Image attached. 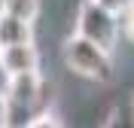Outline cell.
Masks as SVG:
<instances>
[{
	"instance_id": "6da1fadb",
	"label": "cell",
	"mask_w": 134,
	"mask_h": 128,
	"mask_svg": "<svg viewBox=\"0 0 134 128\" xmlns=\"http://www.w3.org/2000/svg\"><path fill=\"white\" fill-rule=\"evenodd\" d=\"M61 55H64V64L73 76L85 79V82H98L107 85L113 79V52L94 46L92 40H85L79 34H70L61 46Z\"/></svg>"
},
{
	"instance_id": "7a4b0ae2",
	"label": "cell",
	"mask_w": 134,
	"mask_h": 128,
	"mask_svg": "<svg viewBox=\"0 0 134 128\" xmlns=\"http://www.w3.org/2000/svg\"><path fill=\"white\" fill-rule=\"evenodd\" d=\"M73 34H79L85 40H92L94 46L113 52L119 37H122V18L116 12H110L107 6H100L98 0H82L79 9H76Z\"/></svg>"
},
{
	"instance_id": "3957f363",
	"label": "cell",
	"mask_w": 134,
	"mask_h": 128,
	"mask_svg": "<svg viewBox=\"0 0 134 128\" xmlns=\"http://www.w3.org/2000/svg\"><path fill=\"white\" fill-rule=\"evenodd\" d=\"M0 67L9 79L40 73V49L37 43H18V46H3L0 49Z\"/></svg>"
},
{
	"instance_id": "277c9868",
	"label": "cell",
	"mask_w": 134,
	"mask_h": 128,
	"mask_svg": "<svg viewBox=\"0 0 134 128\" xmlns=\"http://www.w3.org/2000/svg\"><path fill=\"white\" fill-rule=\"evenodd\" d=\"M43 98V76L40 73H27V76H12L9 79V92H6V104L9 110H27L37 116V101Z\"/></svg>"
},
{
	"instance_id": "5b68a950",
	"label": "cell",
	"mask_w": 134,
	"mask_h": 128,
	"mask_svg": "<svg viewBox=\"0 0 134 128\" xmlns=\"http://www.w3.org/2000/svg\"><path fill=\"white\" fill-rule=\"evenodd\" d=\"M18 43H34V25L0 12V49L3 46H18Z\"/></svg>"
},
{
	"instance_id": "8992f818",
	"label": "cell",
	"mask_w": 134,
	"mask_h": 128,
	"mask_svg": "<svg viewBox=\"0 0 134 128\" xmlns=\"http://www.w3.org/2000/svg\"><path fill=\"white\" fill-rule=\"evenodd\" d=\"M0 12L34 25L37 15H40V0H0Z\"/></svg>"
},
{
	"instance_id": "52a82bcc",
	"label": "cell",
	"mask_w": 134,
	"mask_h": 128,
	"mask_svg": "<svg viewBox=\"0 0 134 128\" xmlns=\"http://www.w3.org/2000/svg\"><path fill=\"white\" fill-rule=\"evenodd\" d=\"M25 128H64V122H61L52 110H43V113H37Z\"/></svg>"
},
{
	"instance_id": "ba28073f",
	"label": "cell",
	"mask_w": 134,
	"mask_h": 128,
	"mask_svg": "<svg viewBox=\"0 0 134 128\" xmlns=\"http://www.w3.org/2000/svg\"><path fill=\"white\" fill-rule=\"evenodd\" d=\"M100 128H134V119H131V110H113L104 119Z\"/></svg>"
},
{
	"instance_id": "9c48e42d",
	"label": "cell",
	"mask_w": 134,
	"mask_h": 128,
	"mask_svg": "<svg viewBox=\"0 0 134 128\" xmlns=\"http://www.w3.org/2000/svg\"><path fill=\"white\" fill-rule=\"evenodd\" d=\"M98 3H100V6H107L110 12H116L119 18L125 15L128 9H134V0H98Z\"/></svg>"
},
{
	"instance_id": "30bf717a",
	"label": "cell",
	"mask_w": 134,
	"mask_h": 128,
	"mask_svg": "<svg viewBox=\"0 0 134 128\" xmlns=\"http://www.w3.org/2000/svg\"><path fill=\"white\" fill-rule=\"evenodd\" d=\"M0 128H15L12 125V110H9L6 98H0Z\"/></svg>"
},
{
	"instance_id": "8fae6325",
	"label": "cell",
	"mask_w": 134,
	"mask_h": 128,
	"mask_svg": "<svg viewBox=\"0 0 134 128\" xmlns=\"http://www.w3.org/2000/svg\"><path fill=\"white\" fill-rule=\"evenodd\" d=\"M122 31H125V37L134 43V9H128L125 15H122Z\"/></svg>"
},
{
	"instance_id": "7c38bea8",
	"label": "cell",
	"mask_w": 134,
	"mask_h": 128,
	"mask_svg": "<svg viewBox=\"0 0 134 128\" xmlns=\"http://www.w3.org/2000/svg\"><path fill=\"white\" fill-rule=\"evenodd\" d=\"M128 110H131V119H134V101H131V107H128Z\"/></svg>"
}]
</instances>
